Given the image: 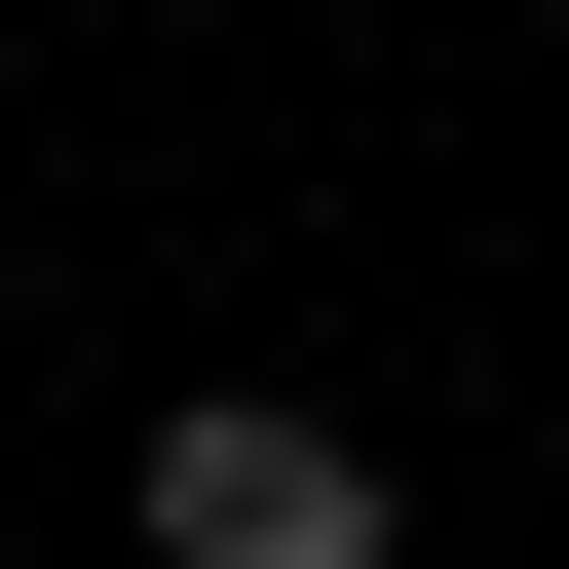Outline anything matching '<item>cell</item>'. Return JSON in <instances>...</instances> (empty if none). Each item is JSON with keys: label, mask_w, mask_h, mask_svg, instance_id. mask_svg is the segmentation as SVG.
<instances>
[{"label": "cell", "mask_w": 569, "mask_h": 569, "mask_svg": "<svg viewBox=\"0 0 569 569\" xmlns=\"http://www.w3.org/2000/svg\"><path fill=\"white\" fill-rule=\"evenodd\" d=\"M152 569H418V493H380L305 380H190V418H152Z\"/></svg>", "instance_id": "obj_1"}]
</instances>
